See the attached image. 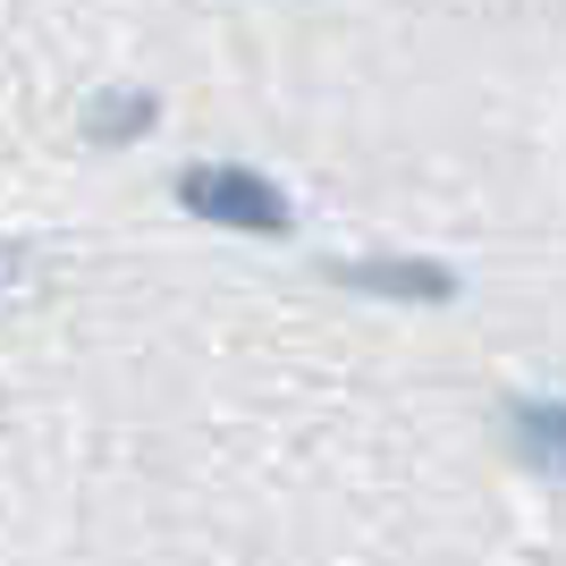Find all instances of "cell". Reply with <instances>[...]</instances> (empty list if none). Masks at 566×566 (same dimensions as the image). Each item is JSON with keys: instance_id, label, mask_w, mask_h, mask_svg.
<instances>
[{"instance_id": "6da1fadb", "label": "cell", "mask_w": 566, "mask_h": 566, "mask_svg": "<svg viewBox=\"0 0 566 566\" xmlns=\"http://www.w3.org/2000/svg\"><path fill=\"white\" fill-rule=\"evenodd\" d=\"M187 212H203V220H220V229H245V237H287V195L262 178V169H237V161H220V169H187Z\"/></svg>"}, {"instance_id": "7a4b0ae2", "label": "cell", "mask_w": 566, "mask_h": 566, "mask_svg": "<svg viewBox=\"0 0 566 566\" xmlns=\"http://www.w3.org/2000/svg\"><path fill=\"white\" fill-rule=\"evenodd\" d=\"M331 280H347V287H380V296H423V305L457 296V280L440 271V262H331Z\"/></svg>"}, {"instance_id": "3957f363", "label": "cell", "mask_w": 566, "mask_h": 566, "mask_svg": "<svg viewBox=\"0 0 566 566\" xmlns=\"http://www.w3.org/2000/svg\"><path fill=\"white\" fill-rule=\"evenodd\" d=\"M516 423H524V440H533V457L566 465V406H524Z\"/></svg>"}]
</instances>
